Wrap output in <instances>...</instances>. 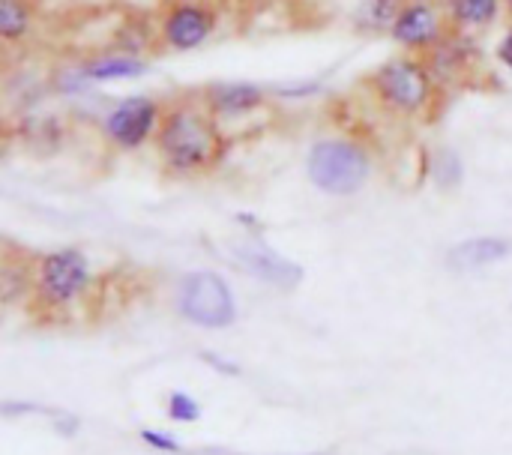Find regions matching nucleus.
<instances>
[{
    "mask_svg": "<svg viewBox=\"0 0 512 455\" xmlns=\"http://www.w3.org/2000/svg\"><path fill=\"white\" fill-rule=\"evenodd\" d=\"M153 144L162 168L174 177L210 174L228 159L231 150V138L222 120L204 105L201 93L195 99L186 96L165 105Z\"/></svg>",
    "mask_w": 512,
    "mask_h": 455,
    "instance_id": "nucleus-1",
    "label": "nucleus"
},
{
    "mask_svg": "<svg viewBox=\"0 0 512 455\" xmlns=\"http://www.w3.org/2000/svg\"><path fill=\"white\" fill-rule=\"evenodd\" d=\"M366 90L375 96V102L381 108H387L396 117H432L438 108V96H441V84L432 72V66L426 63L423 54H399L390 57L384 63H378L369 75H366Z\"/></svg>",
    "mask_w": 512,
    "mask_h": 455,
    "instance_id": "nucleus-2",
    "label": "nucleus"
},
{
    "mask_svg": "<svg viewBox=\"0 0 512 455\" xmlns=\"http://www.w3.org/2000/svg\"><path fill=\"white\" fill-rule=\"evenodd\" d=\"M312 186L333 198L357 195L372 177V153L354 138H321L306 156Z\"/></svg>",
    "mask_w": 512,
    "mask_h": 455,
    "instance_id": "nucleus-3",
    "label": "nucleus"
},
{
    "mask_svg": "<svg viewBox=\"0 0 512 455\" xmlns=\"http://www.w3.org/2000/svg\"><path fill=\"white\" fill-rule=\"evenodd\" d=\"M177 312L207 330H225L237 321V303L228 282L210 270L186 273L177 285Z\"/></svg>",
    "mask_w": 512,
    "mask_h": 455,
    "instance_id": "nucleus-4",
    "label": "nucleus"
},
{
    "mask_svg": "<svg viewBox=\"0 0 512 455\" xmlns=\"http://www.w3.org/2000/svg\"><path fill=\"white\" fill-rule=\"evenodd\" d=\"M165 105L156 96L135 93L120 102H114L102 117V141L111 144L120 153L141 150L144 144L156 141L159 123H162Z\"/></svg>",
    "mask_w": 512,
    "mask_h": 455,
    "instance_id": "nucleus-5",
    "label": "nucleus"
},
{
    "mask_svg": "<svg viewBox=\"0 0 512 455\" xmlns=\"http://www.w3.org/2000/svg\"><path fill=\"white\" fill-rule=\"evenodd\" d=\"M450 30H453V24L444 12L441 0H408L399 9V15L387 33L399 48L426 57L450 36Z\"/></svg>",
    "mask_w": 512,
    "mask_h": 455,
    "instance_id": "nucleus-6",
    "label": "nucleus"
},
{
    "mask_svg": "<svg viewBox=\"0 0 512 455\" xmlns=\"http://www.w3.org/2000/svg\"><path fill=\"white\" fill-rule=\"evenodd\" d=\"M159 42L168 51H195L219 27V12L204 0H174L156 18Z\"/></svg>",
    "mask_w": 512,
    "mask_h": 455,
    "instance_id": "nucleus-7",
    "label": "nucleus"
},
{
    "mask_svg": "<svg viewBox=\"0 0 512 455\" xmlns=\"http://www.w3.org/2000/svg\"><path fill=\"white\" fill-rule=\"evenodd\" d=\"M90 261L81 249H57L39 261L36 285L48 306H69L90 288Z\"/></svg>",
    "mask_w": 512,
    "mask_h": 455,
    "instance_id": "nucleus-8",
    "label": "nucleus"
},
{
    "mask_svg": "<svg viewBox=\"0 0 512 455\" xmlns=\"http://www.w3.org/2000/svg\"><path fill=\"white\" fill-rule=\"evenodd\" d=\"M231 258L240 270H246L249 276H255L258 282H267L273 288L291 291L303 282V267L294 264L291 258L279 255L273 246L261 243V240H246L237 243L231 249Z\"/></svg>",
    "mask_w": 512,
    "mask_h": 455,
    "instance_id": "nucleus-9",
    "label": "nucleus"
},
{
    "mask_svg": "<svg viewBox=\"0 0 512 455\" xmlns=\"http://www.w3.org/2000/svg\"><path fill=\"white\" fill-rule=\"evenodd\" d=\"M426 63L432 66L435 78L441 87H450V84H468L474 78V72L480 69L483 63V54L474 42V33H465V30H450V36L426 54Z\"/></svg>",
    "mask_w": 512,
    "mask_h": 455,
    "instance_id": "nucleus-10",
    "label": "nucleus"
},
{
    "mask_svg": "<svg viewBox=\"0 0 512 455\" xmlns=\"http://www.w3.org/2000/svg\"><path fill=\"white\" fill-rule=\"evenodd\" d=\"M270 90L252 81H219L201 90L204 105L225 123V120H237V117H249L258 108H264Z\"/></svg>",
    "mask_w": 512,
    "mask_h": 455,
    "instance_id": "nucleus-11",
    "label": "nucleus"
},
{
    "mask_svg": "<svg viewBox=\"0 0 512 455\" xmlns=\"http://www.w3.org/2000/svg\"><path fill=\"white\" fill-rule=\"evenodd\" d=\"M81 75L90 84H108V81H132L150 72L147 57L141 54H129V51H102V54H90L78 63Z\"/></svg>",
    "mask_w": 512,
    "mask_h": 455,
    "instance_id": "nucleus-12",
    "label": "nucleus"
},
{
    "mask_svg": "<svg viewBox=\"0 0 512 455\" xmlns=\"http://www.w3.org/2000/svg\"><path fill=\"white\" fill-rule=\"evenodd\" d=\"M510 255L512 240H507V237H471V240L450 249L447 267L459 270V273H471V270H483V267H492L498 261H507Z\"/></svg>",
    "mask_w": 512,
    "mask_h": 455,
    "instance_id": "nucleus-13",
    "label": "nucleus"
},
{
    "mask_svg": "<svg viewBox=\"0 0 512 455\" xmlns=\"http://www.w3.org/2000/svg\"><path fill=\"white\" fill-rule=\"evenodd\" d=\"M441 3H444L450 24L465 33L492 27L504 12V0H441Z\"/></svg>",
    "mask_w": 512,
    "mask_h": 455,
    "instance_id": "nucleus-14",
    "label": "nucleus"
},
{
    "mask_svg": "<svg viewBox=\"0 0 512 455\" xmlns=\"http://www.w3.org/2000/svg\"><path fill=\"white\" fill-rule=\"evenodd\" d=\"M36 21V0H0V36L3 45H21Z\"/></svg>",
    "mask_w": 512,
    "mask_h": 455,
    "instance_id": "nucleus-15",
    "label": "nucleus"
},
{
    "mask_svg": "<svg viewBox=\"0 0 512 455\" xmlns=\"http://www.w3.org/2000/svg\"><path fill=\"white\" fill-rule=\"evenodd\" d=\"M429 174L441 189H459L465 180V165L462 156L453 147H435L429 153Z\"/></svg>",
    "mask_w": 512,
    "mask_h": 455,
    "instance_id": "nucleus-16",
    "label": "nucleus"
},
{
    "mask_svg": "<svg viewBox=\"0 0 512 455\" xmlns=\"http://www.w3.org/2000/svg\"><path fill=\"white\" fill-rule=\"evenodd\" d=\"M405 3L408 0H363V6L357 12L360 30H366V33H384V30H390V24L396 21L399 9Z\"/></svg>",
    "mask_w": 512,
    "mask_h": 455,
    "instance_id": "nucleus-17",
    "label": "nucleus"
},
{
    "mask_svg": "<svg viewBox=\"0 0 512 455\" xmlns=\"http://www.w3.org/2000/svg\"><path fill=\"white\" fill-rule=\"evenodd\" d=\"M168 417L174 423H195L201 417V408H198V402L192 396H186V393L177 390V393L168 396Z\"/></svg>",
    "mask_w": 512,
    "mask_h": 455,
    "instance_id": "nucleus-18",
    "label": "nucleus"
},
{
    "mask_svg": "<svg viewBox=\"0 0 512 455\" xmlns=\"http://www.w3.org/2000/svg\"><path fill=\"white\" fill-rule=\"evenodd\" d=\"M141 441H144V444H150L153 450H162V453H180V444H177L174 438L159 435V432H150V429H144V432H141Z\"/></svg>",
    "mask_w": 512,
    "mask_h": 455,
    "instance_id": "nucleus-19",
    "label": "nucleus"
},
{
    "mask_svg": "<svg viewBox=\"0 0 512 455\" xmlns=\"http://www.w3.org/2000/svg\"><path fill=\"white\" fill-rule=\"evenodd\" d=\"M495 54H498V63H501V66H504V69L512 75V24L507 27V33L501 36V42H498Z\"/></svg>",
    "mask_w": 512,
    "mask_h": 455,
    "instance_id": "nucleus-20",
    "label": "nucleus"
},
{
    "mask_svg": "<svg viewBox=\"0 0 512 455\" xmlns=\"http://www.w3.org/2000/svg\"><path fill=\"white\" fill-rule=\"evenodd\" d=\"M204 363H210V366H216V369H222V372H225V375H231V378L237 375V366H234V363H225L222 357H213V354H204Z\"/></svg>",
    "mask_w": 512,
    "mask_h": 455,
    "instance_id": "nucleus-21",
    "label": "nucleus"
},
{
    "mask_svg": "<svg viewBox=\"0 0 512 455\" xmlns=\"http://www.w3.org/2000/svg\"><path fill=\"white\" fill-rule=\"evenodd\" d=\"M504 18L512 24V0H504Z\"/></svg>",
    "mask_w": 512,
    "mask_h": 455,
    "instance_id": "nucleus-22",
    "label": "nucleus"
}]
</instances>
